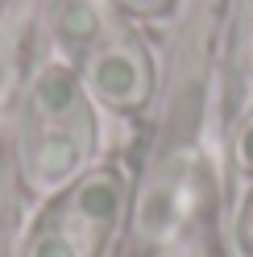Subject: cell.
Listing matches in <instances>:
<instances>
[{
	"label": "cell",
	"instance_id": "6da1fadb",
	"mask_svg": "<svg viewBox=\"0 0 253 257\" xmlns=\"http://www.w3.org/2000/svg\"><path fill=\"white\" fill-rule=\"evenodd\" d=\"M34 108L46 120L38 146H34V174L42 183H58L67 174H75L79 154H83V146H79V137L71 128L75 116H83L75 79L67 71H46L38 79V87H34Z\"/></svg>",
	"mask_w": 253,
	"mask_h": 257
},
{
	"label": "cell",
	"instance_id": "7a4b0ae2",
	"mask_svg": "<svg viewBox=\"0 0 253 257\" xmlns=\"http://www.w3.org/2000/svg\"><path fill=\"white\" fill-rule=\"evenodd\" d=\"M91 83L108 104L133 108L146 95V67H141V58L133 50H104L91 62Z\"/></svg>",
	"mask_w": 253,
	"mask_h": 257
},
{
	"label": "cell",
	"instance_id": "3957f363",
	"mask_svg": "<svg viewBox=\"0 0 253 257\" xmlns=\"http://www.w3.org/2000/svg\"><path fill=\"white\" fill-rule=\"evenodd\" d=\"M236 158H241V166L253 170V120L241 128V141H236Z\"/></svg>",
	"mask_w": 253,
	"mask_h": 257
},
{
	"label": "cell",
	"instance_id": "277c9868",
	"mask_svg": "<svg viewBox=\"0 0 253 257\" xmlns=\"http://www.w3.org/2000/svg\"><path fill=\"white\" fill-rule=\"evenodd\" d=\"M124 5H133V9H162L166 0H124Z\"/></svg>",
	"mask_w": 253,
	"mask_h": 257
},
{
	"label": "cell",
	"instance_id": "5b68a950",
	"mask_svg": "<svg viewBox=\"0 0 253 257\" xmlns=\"http://www.w3.org/2000/svg\"><path fill=\"white\" fill-rule=\"evenodd\" d=\"M245 236L253 240V207H249V216H245Z\"/></svg>",
	"mask_w": 253,
	"mask_h": 257
}]
</instances>
